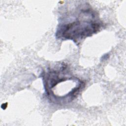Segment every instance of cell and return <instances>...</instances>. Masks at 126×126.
I'll list each match as a JSON object with an SVG mask.
<instances>
[{"label": "cell", "instance_id": "6da1fadb", "mask_svg": "<svg viewBox=\"0 0 126 126\" xmlns=\"http://www.w3.org/2000/svg\"><path fill=\"white\" fill-rule=\"evenodd\" d=\"M74 20L61 24L56 36L59 38L70 39L74 42L82 40L97 32L101 24L96 19L94 12L91 9L80 10Z\"/></svg>", "mask_w": 126, "mask_h": 126}]
</instances>
